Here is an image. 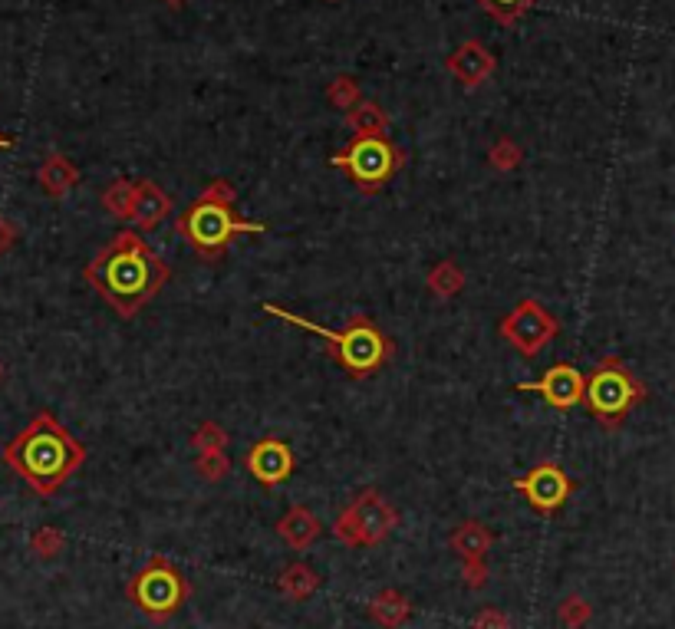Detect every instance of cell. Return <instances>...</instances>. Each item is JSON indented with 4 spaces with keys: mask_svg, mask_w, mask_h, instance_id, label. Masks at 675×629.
I'll return each mask as SVG.
<instances>
[{
    "mask_svg": "<svg viewBox=\"0 0 675 629\" xmlns=\"http://www.w3.org/2000/svg\"><path fill=\"white\" fill-rule=\"evenodd\" d=\"M168 264L152 251L139 231H119L86 264V284L103 297L122 320H132L165 290Z\"/></svg>",
    "mask_w": 675,
    "mask_h": 629,
    "instance_id": "cell-1",
    "label": "cell"
},
{
    "mask_svg": "<svg viewBox=\"0 0 675 629\" xmlns=\"http://www.w3.org/2000/svg\"><path fill=\"white\" fill-rule=\"evenodd\" d=\"M4 462L37 494H53L86 462V445L66 432L53 412H37L14 442L4 448Z\"/></svg>",
    "mask_w": 675,
    "mask_h": 629,
    "instance_id": "cell-2",
    "label": "cell"
},
{
    "mask_svg": "<svg viewBox=\"0 0 675 629\" xmlns=\"http://www.w3.org/2000/svg\"><path fill=\"white\" fill-rule=\"evenodd\" d=\"M238 201V188L228 178H215L208 188L195 198L191 205L178 215L175 231L205 257V261H218L228 251V244L241 234H267L264 221H247L234 211Z\"/></svg>",
    "mask_w": 675,
    "mask_h": 629,
    "instance_id": "cell-3",
    "label": "cell"
},
{
    "mask_svg": "<svg viewBox=\"0 0 675 629\" xmlns=\"http://www.w3.org/2000/svg\"><path fill=\"white\" fill-rule=\"evenodd\" d=\"M264 313L290 323V327H297V330H307L313 336H320V340L326 343L330 359L350 379L376 376L392 356V340L379 330L376 320L363 317V313L353 317L343 330H330V327H323V323H313L310 317H300V313H294V310L277 307V303H264Z\"/></svg>",
    "mask_w": 675,
    "mask_h": 629,
    "instance_id": "cell-4",
    "label": "cell"
},
{
    "mask_svg": "<svg viewBox=\"0 0 675 629\" xmlns=\"http://www.w3.org/2000/svg\"><path fill=\"white\" fill-rule=\"evenodd\" d=\"M646 402V386L639 383L620 356H603L587 376V396L583 406L603 429H616L629 412Z\"/></svg>",
    "mask_w": 675,
    "mask_h": 629,
    "instance_id": "cell-5",
    "label": "cell"
},
{
    "mask_svg": "<svg viewBox=\"0 0 675 629\" xmlns=\"http://www.w3.org/2000/svg\"><path fill=\"white\" fill-rule=\"evenodd\" d=\"M330 165L346 168L353 178V185L363 195H379L382 188L399 175L405 159L386 136H369V132H359V136H353V142L346 145L343 152H333Z\"/></svg>",
    "mask_w": 675,
    "mask_h": 629,
    "instance_id": "cell-6",
    "label": "cell"
},
{
    "mask_svg": "<svg viewBox=\"0 0 675 629\" xmlns=\"http://www.w3.org/2000/svg\"><path fill=\"white\" fill-rule=\"evenodd\" d=\"M126 593H129V600L139 606L145 616H149V620L165 623L185 606V600L191 597V587L172 560L152 557L149 564H145L139 574L129 580Z\"/></svg>",
    "mask_w": 675,
    "mask_h": 629,
    "instance_id": "cell-7",
    "label": "cell"
},
{
    "mask_svg": "<svg viewBox=\"0 0 675 629\" xmlns=\"http://www.w3.org/2000/svg\"><path fill=\"white\" fill-rule=\"evenodd\" d=\"M396 524L399 511L376 488H366L333 521V537L346 547H376L386 541Z\"/></svg>",
    "mask_w": 675,
    "mask_h": 629,
    "instance_id": "cell-8",
    "label": "cell"
},
{
    "mask_svg": "<svg viewBox=\"0 0 675 629\" xmlns=\"http://www.w3.org/2000/svg\"><path fill=\"white\" fill-rule=\"evenodd\" d=\"M498 333L524 359H534L560 336V320L544 307V303H537L534 297H524L508 317L501 320Z\"/></svg>",
    "mask_w": 675,
    "mask_h": 629,
    "instance_id": "cell-9",
    "label": "cell"
},
{
    "mask_svg": "<svg viewBox=\"0 0 675 629\" xmlns=\"http://www.w3.org/2000/svg\"><path fill=\"white\" fill-rule=\"evenodd\" d=\"M514 491L524 494V501L531 504L537 514H557L573 494V478L554 462H540L531 471H524L521 478H514Z\"/></svg>",
    "mask_w": 675,
    "mask_h": 629,
    "instance_id": "cell-10",
    "label": "cell"
},
{
    "mask_svg": "<svg viewBox=\"0 0 675 629\" xmlns=\"http://www.w3.org/2000/svg\"><path fill=\"white\" fill-rule=\"evenodd\" d=\"M514 389L517 392H537L550 409L570 412V409L580 406L583 396H587V376H583L577 366L557 363V366L544 369V376L534 379V383H517Z\"/></svg>",
    "mask_w": 675,
    "mask_h": 629,
    "instance_id": "cell-11",
    "label": "cell"
},
{
    "mask_svg": "<svg viewBox=\"0 0 675 629\" xmlns=\"http://www.w3.org/2000/svg\"><path fill=\"white\" fill-rule=\"evenodd\" d=\"M244 465L261 488H277L294 475L297 458H294V448H290L284 438H261V442L247 448Z\"/></svg>",
    "mask_w": 675,
    "mask_h": 629,
    "instance_id": "cell-12",
    "label": "cell"
},
{
    "mask_svg": "<svg viewBox=\"0 0 675 629\" xmlns=\"http://www.w3.org/2000/svg\"><path fill=\"white\" fill-rule=\"evenodd\" d=\"M168 215H172V198H168L155 182H149V178L135 182V198H132V211H129V221L135 228L152 231V228H159Z\"/></svg>",
    "mask_w": 675,
    "mask_h": 629,
    "instance_id": "cell-13",
    "label": "cell"
},
{
    "mask_svg": "<svg viewBox=\"0 0 675 629\" xmlns=\"http://www.w3.org/2000/svg\"><path fill=\"white\" fill-rule=\"evenodd\" d=\"M448 70H452L465 86H478V83H485V76L494 70V56L481 47L478 40L461 43L458 53L448 60Z\"/></svg>",
    "mask_w": 675,
    "mask_h": 629,
    "instance_id": "cell-14",
    "label": "cell"
},
{
    "mask_svg": "<svg viewBox=\"0 0 675 629\" xmlns=\"http://www.w3.org/2000/svg\"><path fill=\"white\" fill-rule=\"evenodd\" d=\"M277 534H280V541H287L294 550H307L323 534V524L317 514L297 504V508H290L284 518L277 521Z\"/></svg>",
    "mask_w": 675,
    "mask_h": 629,
    "instance_id": "cell-15",
    "label": "cell"
},
{
    "mask_svg": "<svg viewBox=\"0 0 675 629\" xmlns=\"http://www.w3.org/2000/svg\"><path fill=\"white\" fill-rule=\"evenodd\" d=\"M491 541H494V534L481 521H461L448 544H452V550L461 560H485Z\"/></svg>",
    "mask_w": 675,
    "mask_h": 629,
    "instance_id": "cell-16",
    "label": "cell"
},
{
    "mask_svg": "<svg viewBox=\"0 0 675 629\" xmlns=\"http://www.w3.org/2000/svg\"><path fill=\"white\" fill-rule=\"evenodd\" d=\"M369 616H373L379 626L399 629L412 616V603L409 597H402L399 590H382L373 597V603H369Z\"/></svg>",
    "mask_w": 675,
    "mask_h": 629,
    "instance_id": "cell-17",
    "label": "cell"
},
{
    "mask_svg": "<svg viewBox=\"0 0 675 629\" xmlns=\"http://www.w3.org/2000/svg\"><path fill=\"white\" fill-rule=\"evenodd\" d=\"M40 182H43V188H47V195L60 198V195L70 192L76 182H80V172H76V165L66 159V155H50L40 168Z\"/></svg>",
    "mask_w": 675,
    "mask_h": 629,
    "instance_id": "cell-18",
    "label": "cell"
},
{
    "mask_svg": "<svg viewBox=\"0 0 675 629\" xmlns=\"http://www.w3.org/2000/svg\"><path fill=\"white\" fill-rule=\"evenodd\" d=\"M320 577L313 574L307 564H290L287 570H280L277 577V590L290 600H307L310 593H317Z\"/></svg>",
    "mask_w": 675,
    "mask_h": 629,
    "instance_id": "cell-19",
    "label": "cell"
},
{
    "mask_svg": "<svg viewBox=\"0 0 675 629\" xmlns=\"http://www.w3.org/2000/svg\"><path fill=\"white\" fill-rule=\"evenodd\" d=\"M461 287H465V274L458 271L455 261L435 264V271L429 274V290L435 297H455Z\"/></svg>",
    "mask_w": 675,
    "mask_h": 629,
    "instance_id": "cell-20",
    "label": "cell"
},
{
    "mask_svg": "<svg viewBox=\"0 0 675 629\" xmlns=\"http://www.w3.org/2000/svg\"><path fill=\"white\" fill-rule=\"evenodd\" d=\"M132 198H135V182H126V178H119V182H112L106 192H103V205H106V211H109L112 218L129 221Z\"/></svg>",
    "mask_w": 675,
    "mask_h": 629,
    "instance_id": "cell-21",
    "label": "cell"
},
{
    "mask_svg": "<svg viewBox=\"0 0 675 629\" xmlns=\"http://www.w3.org/2000/svg\"><path fill=\"white\" fill-rule=\"evenodd\" d=\"M350 126L356 129V136H359V132H369V136H382V129H386V116L379 112V106L366 103V106H356L350 112Z\"/></svg>",
    "mask_w": 675,
    "mask_h": 629,
    "instance_id": "cell-22",
    "label": "cell"
},
{
    "mask_svg": "<svg viewBox=\"0 0 675 629\" xmlns=\"http://www.w3.org/2000/svg\"><path fill=\"white\" fill-rule=\"evenodd\" d=\"M224 442H228V435L218 422H201V429L191 435V445L198 448V455L205 452H224Z\"/></svg>",
    "mask_w": 675,
    "mask_h": 629,
    "instance_id": "cell-23",
    "label": "cell"
},
{
    "mask_svg": "<svg viewBox=\"0 0 675 629\" xmlns=\"http://www.w3.org/2000/svg\"><path fill=\"white\" fill-rule=\"evenodd\" d=\"M478 4L485 7L491 17H498L501 24H514L524 10L534 7V0H478Z\"/></svg>",
    "mask_w": 675,
    "mask_h": 629,
    "instance_id": "cell-24",
    "label": "cell"
},
{
    "mask_svg": "<svg viewBox=\"0 0 675 629\" xmlns=\"http://www.w3.org/2000/svg\"><path fill=\"white\" fill-rule=\"evenodd\" d=\"M590 603L587 600H580V597H567L564 603H560V610H557V616H560V623H564L567 629H580L583 623L590 620Z\"/></svg>",
    "mask_w": 675,
    "mask_h": 629,
    "instance_id": "cell-25",
    "label": "cell"
},
{
    "mask_svg": "<svg viewBox=\"0 0 675 629\" xmlns=\"http://www.w3.org/2000/svg\"><path fill=\"white\" fill-rule=\"evenodd\" d=\"M198 475L205 481H221L224 475H228V458H224V452H205L198 455Z\"/></svg>",
    "mask_w": 675,
    "mask_h": 629,
    "instance_id": "cell-26",
    "label": "cell"
},
{
    "mask_svg": "<svg viewBox=\"0 0 675 629\" xmlns=\"http://www.w3.org/2000/svg\"><path fill=\"white\" fill-rule=\"evenodd\" d=\"M461 577H465V587H471V590H485V583H488V567H485V560H461Z\"/></svg>",
    "mask_w": 675,
    "mask_h": 629,
    "instance_id": "cell-27",
    "label": "cell"
},
{
    "mask_svg": "<svg viewBox=\"0 0 675 629\" xmlns=\"http://www.w3.org/2000/svg\"><path fill=\"white\" fill-rule=\"evenodd\" d=\"M471 629H511V620H508V613H501V610H481L475 616V623H471Z\"/></svg>",
    "mask_w": 675,
    "mask_h": 629,
    "instance_id": "cell-28",
    "label": "cell"
},
{
    "mask_svg": "<svg viewBox=\"0 0 675 629\" xmlns=\"http://www.w3.org/2000/svg\"><path fill=\"white\" fill-rule=\"evenodd\" d=\"M517 159H521V152H517L511 142H501V145H494V149H491V165L494 168H514Z\"/></svg>",
    "mask_w": 675,
    "mask_h": 629,
    "instance_id": "cell-29",
    "label": "cell"
},
{
    "mask_svg": "<svg viewBox=\"0 0 675 629\" xmlns=\"http://www.w3.org/2000/svg\"><path fill=\"white\" fill-rule=\"evenodd\" d=\"M37 547H43V557H50L56 547H60V534L56 531H43L40 537H37Z\"/></svg>",
    "mask_w": 675,
    "mask_h": 629,
    "instance_id": "cell-30",
    "label": "cell"
},
{
    "mask_svg": "<svg viewBox=\"0 0 675 629\" xmlns=\"http://www.w3.org/2000/svg\"><path fill=\"white\" fill-rule=\"evenodd\" d=\"M330 96L336 99V103H346V99H350V96H353V86H350V83H346V80H340V83H336V86L330 89Z\"/></svg>",
    "mask_w": 675,
    "mask_h": 629,
    "instance_id": "cell-31",
    "label": "cell"
},
{
    "mask_svg": "<svg viewBox=\"0 0 675 629\" xmlns=\"http://www.w3.org/2000/svg\"><path fill=\"white\" fill-rule=\"evenodd\" d=\"M10 244H14V228H10L4 218H0V254H4Z\"/></svg>",
    "mask_w": 675,
    "mask_h": 629,
    "instance_id": "cell-32",
    "label": "cell"
},
{
    "mask_svg": "<svg viewBox=\"0 0 675 629\" xmlns=\"http://www.w3.org/2000/svg\"><path fill=\"white\" fill-rule=\"evenodd\" d=\"M10 145H14V142H10V139H4V136H0V149H10Z\"/></svg>",
    "mask_w": 675,
    "mask_h": 629,
    "instance_id": "cell-33",
    "label": "cell"
},
{
    "mask_svg": "<svg viewBox=\"0 0 675 629\" xmlns=\"http://www.w3.org/2000/svg\"><path fill=\"white\" fill-rule=\"evenodd\" d=\"M165 4H168V7H178V4H182V0H165Z\"/></svg>",
    "mask_w": 675,
    "mask_h": 629,
    "instance_id": "cell-34",
    "label": "cell"
}]
</instances>
